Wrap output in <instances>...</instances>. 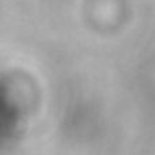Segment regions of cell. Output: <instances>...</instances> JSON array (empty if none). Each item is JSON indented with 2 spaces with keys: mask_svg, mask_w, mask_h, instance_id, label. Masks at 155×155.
Masks as SVG:
<instances>
[]
</instances>
